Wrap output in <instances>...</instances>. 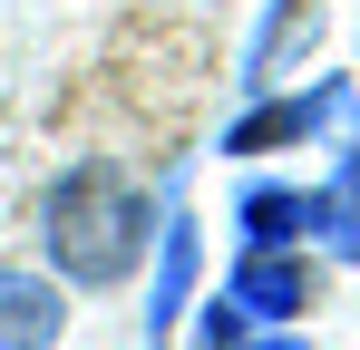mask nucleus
<instances>
[{"instance_id": "obj_1", "label": "nucleus", "mask_w": 360, "mask_h": 350, "mask_svg": "<svg viewBox=\"0 0 360 350\" xmlns=\"http://www.w3.org/2000/svg\"><path fill=\"white\" fill-rule=\"evenodd\" d=\"M49 263H59L68 283H127L136 273V253H146V195H136V175L127 166H78L49 195Z\"/></svg>"}, {"instance_id": "obj_2", "label": "nucleus", "mask_w": 360, "mask_h": 350, "mask_svg": "<svg viewBox=\"0 0 360 350\" xmlns=\"http://www.w3.org/2000/svg\"><path fill=\"white\" fill-rule=\"evenodd\" d=\"M224 302H234V311H253V321H283V311H302V302H311V273H302V263H283V253L263 243V253H243V263H234Z\"/></svg>"}, {"instance_id": "obj_3", "label": "nucleus", "mask_w": 360, "mask_h": 350, "mask_svg": "<svg viewBox=\"0 0 360 350\" xmlns=\"http://www.w3.org/2000/svg\"><path fill=\"white\" fill-rule=\"evenodd\" d=\"M59 292L39 283V273H0V350H49L59 341Z\"/></svg>"}, {"instance_id": "obj_4", "label": "nucleus", "mask_w": 360, "mask_h": 350, "mask_svg": "<svg viewBox=\"0 0 360 350\" xmlns=\"http://www.w3.org/2000/svg\"><path fill=\"white\" fill-rule=\"evenodd\" d=\"M341 117H351V88H311V98H292V108H263V117H243L234 136H224V146H273V136H321V127H341Z\"/></svg>"}, {"instance_id": "obj_5", "label": "nucleus", "mask_w": 360, "mask_h": 350, "mask_svg": "<svg viewBox=\"0 0 360 350\" xmlns=\"http://www.w3.org/2000/svg\"><path fill=\"white\" fill-rule=\"evenodd\" d=\"M302 233H321L331 253H360V156H341L321 195H302Z\"/></svg>"}, {"instance_id": "obj_6", "label": "nucleus", "mask_w": 360, "mask_h": 350, "mask_svg": "<svg viewBox=\"0 0 360 350\" xmlns=\"http://www.w3.org/2000/svg\"><path fill=\"white\" fill-rule=\"evenodd\" d=\"M185 292H195V233L166 224V233H156V302H146V341L185 311Z\"/></svg>"}, {"instance_id": "obj_7", "label": "nucleus", "mask_w": 360, "mask_h": 350, "mask_svg": "<svg viewBox=\"0 0 360 350\" xmlns=\"http://www.w3.org/2000/svg\"><path fill=\"white\" fill-rule=\"evenodd\" d=\"M283 233H302V195H283V185L243 195V243H253V253H263V243H283Z\"/></svg>"}, {"instance_id": "obj_8", "label": "nucleus", "mask_w": 360, "mask_h": 350, "mask_svg": "<svg viewBox=\"0 0 360 350\" xmlns=\"http://www.w3.org/2000/svg\"><path fill=\"white\" fill-rule=\"evenodd\" d=\"M243 341V311L234 302H205V350H234Z\"/></svg>"}, {"instance_id": "obj_9", "label": "nucleus", "mask_w": 360, "mask_h": 350, "mask_svg": "<svg viewBox=\"0 0 360 350\" xmlns=\"http://www.w3.org/2000/svg\"><path fill=\"white\" fill-rule=\"evenodd\" d=\"M234 350H311V341H234Z\"/></svg>"}]
</instances>
